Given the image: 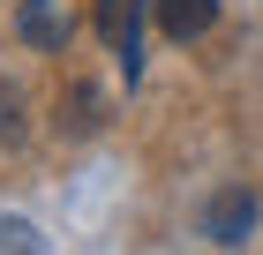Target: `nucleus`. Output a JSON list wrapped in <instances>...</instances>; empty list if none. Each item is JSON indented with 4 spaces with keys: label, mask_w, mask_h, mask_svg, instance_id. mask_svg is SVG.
Listing matches in <instances>:
<instances>
[{
    "label": "nucleus",
    "mask_w": 263,
    "mask_h": 255,
    "mask_svg": "<svg viewBox=\"0 0 263 255\" xmlns=\"http://www.w3.org/2000/svg\"><path fill=\"white\" fill-rule=\"evenodd\" d=\"M15 135H23V90L0 83V143H15Z\"/></svg>",
    "instance_id": "nucleus-6"
},
{
    "label": "nucleus",
    "mask_w": 263,
    "mask_h": 255,
    "mask_svg": "<svg viewBox=\"0 0 263 255\" xmlns=\"http://www.w3.org/2000/svg\"><path fill=\"white\" fill-rule=\"evenodd\" d=\"M248 225H256V195H248V188H218L211 210H203V233L233 248V240H248Z\"/></svg>",
    "instance_id": "nucleus-2"
},
{
    "label": "nucleus",
    "mask_w": 263,
    "mask_h": 255,
    "mask_svg": "<svg viewBox=\"0 0 263 255\" xmlns=\"http://www.w3.org/2000/svg\"><path fill=\"white\" fill-rule=\"evenodd\" d=\"M143 8H151V0H98V38L113 45V60L128 68V83H136V68H143Z\"/></svg>",
    "instance_id": "nucleus-1"
},
{
    "label": "nucleus",
    "mask_w": 263,
    "mask_h": 255,
    "mask_svg": "<svg viewBox=\"0 0 263 255\" xmlns=\"http://www.w3.org/2000/svg\"><path fill=\"white\" fill-rule=\"evenodd\" d=\"M218 23V0H158V30L173 45H188V38H203Z\"/></svg>",
    "instance_id": "nucleus-3"
},
{
    "label": "nucleus",
    "mask_w": 263,
    "mask_h": 255,
    "mask_svg": "<svg viewBox=\"0 0 263 255\" xmlns=\"http://www.w3.org/2000/svg\"><path fill=\"white\" fill-rule=\"evenodd\" d=\"M15 30H23V45H38V53H61L68 45V15L53 8V0H30V8L15 15Z\"/></svg>",
    "instance_id": "nucleus-4"
},
{
    "label": "nucleus",
    "mask_w": 263,
    "mask_h": 255,
    "mask_svg": "<svg viewBox=\"0 0 263 255\" xmlns=\"http://www.w3.org/2000/svg\"><path fill=\"white\" fill-rule=\"evenodd\" d=\"M98 128V90H68L61 98V135H90Z\"/></svg>",
    "instance_id": "nucleus-5"
}]
</instances>
